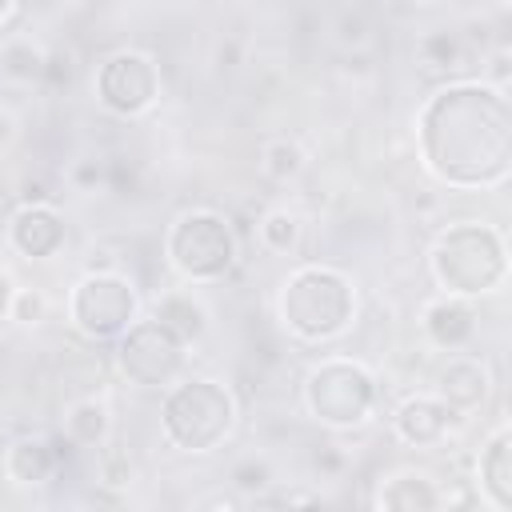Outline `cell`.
I'll return each instance as SVG.
<instances>
[{
	"label": "cell",
	"instance_id": "6da1fadb",
	"mask_svg": "<svg viewBox=\"0 0 512 512\" xmlns=\"http://www.w3.org/2000/svg\"><path fill=\"white\" fill-rule=\"evenodd\" d=\"M424 168L448 188H500L512 172V104L484 80L436 88L416 116Z\"/></svg>",
	"mask_w": 512,
	"mask_h": 512
},
{
	"label": "cell",
	"instance_id": "7a4b0ae2",
	"mask_svg": "<svg viewBox=\"0 0 512 512\" xmlns=\"http://www.w3.org/2000/svg\"><path fill=\"white\" fill-rule=\"evenodd\" d=\"M276 316L288 336L304 344H328L356 320V288L332 264H300L276 292Z\"/></svg>",
	"mask_w": 512,
	"mask_h": 512
},
{
	"label": "cell",
	"instance_id": "3957f363",
	"mask_svg": "<svg viewBox=\"0 0 512 512\" xmlns=\"http://www.w3.org/2000/svg\"><path fill=\"white\" fill-rule=\"evenodd\" d=\"M432 284L448 296H488L508 280V240L484 220L448 224L428 252Z\"/></svg>",
	"mask_w": 512,
	"mask_h": 512
},
{
	"label": "cell",
	"instance_id": "277c9868",
	"mask_svg": "<svg viewBox=\"0 0 512 512\" xmlns=\"http://www.w3.org/2000/svg\"><path fill=\"white\" fill-rule=\"evenodd\" d=\"M236 428V396L212 376H180L160 396V432L188 456L216 452Z\"/></svg>",
	"mask_w": 512,
	"mask_h": 512
},
{
	"label": "cell",
	"instance_id": "5b68a950",
	"mask_svg": "<svg viewBox=\"0 0 512 512\" xmlns=\"http://www.w3.org/2000/svg\"><path fill=\"white\" fill-rule=\"evenodd\" d=\"M304 412L332 432L364 428L380 404V380L368 364L348 360V356H328L308 368L300 384Z\"/></svg>",
	"mask_w": 512,
	"mask_h": 512
},
{
	"label": "cell",
	"instance_id": "8992f818",
	"mask_svg": "<svg viewBox=\"0 0 512 512\" xmlns=\"http://www.w3.org/2000/svg\"><path fill=\"white\" fill-rule=\"evenodd\" d=\"M164 260L184 284H216L240 260L236 228L212 208H184L164 232Z\"/></svg>",
	"mask_w": 512,
	"mask_h": 512
},
{
	"label": "cell",
	"instance_id": "52a82bcc",
	"mask_svg": "<svg viewBox=\"0 0 512 512\" xmlns=\"http://www.w3.org/2000/svg\"><path fill=\"white\" fill-rule=\"evenodd\" d=\"M64 308H68V324H72L76 336H84L92 344H108L140 316V296H136L132 280L120 276L116 268H108V272L88 268L68 288Z\"/></svg>",
	"mask_w": 512,
	"mask_h": 512
},
{
	"label": "cell",
	"instance_id": "ba28073f",
	"mask_svg": "<svg viewBox=\"0 0 512 512\" xmlns=\"http://www.w3.org/2000/svg\"><path fill=\"white\" fill-rule=\"evenodd\" d=\"M96 104L116 120H140L160 104L164 76L152 52L144 48H116L100 60L92 76Z\"/></svg>",
	"mask_w": 512,
	"mask_h": 512
},
{
	"label": "cell",
	"instance_id": "9c48e42d",
	"mask_svg": "<svg viewBox=\"0 0 512 512\" xmlns=\"http://www.w3.org/2000/svg\"><path fill=\"white\" fill-rule=\"evenodd\" d=\"M112 356H116V372L132 388H168L172 380L184 376L188 344L180 336H172L156 316H148V320L136 316L112 340Z\"/></svg>",
	"mask_w": 512,
	"mask_h": 512
},
{
	"label": "cell",
	"instance_id": "30bf717a",
	"mask_svg": "<svg viewBox=\"0 0 512 512\" xmlns=\"http://www.w3.org/2000/svg\"><path fill=\"white\" fill-rule=\"evenodd\" d=\"M460 412L448 408L436 392H416L408 400L396 404L392 412V432L396 440H404L408 448H440L456 428H460Z\"/></svg>",
	"mask_w": 512,
	"mask_h": 512
},
{
	"label": "cell",
	"instance_id": "8fae6325",
	"mask_svg": "<svg viewBox=\"0 0 512 512\" xmlns=\"http://www.w3.org/2000/svg\"><path fill=\"white\" fill-rule=\"evenodd\" d=\"M432 392L456 408L460 416L484 412L492 400V368L484 356H468V352H448V360L436 368V384Z\"/></svg>",
	"mask_w": 512,
	"mask_h": 512
},
{
	"label": "cell",
	"instance_id": "7c38bea8",
	"mask_svg": "<svg viewBox=\"0 0 512 512\" xmlns=\"http://www.w3.org/2000/svg\"><path fill=\"white\" fill-rule=\"evenodd\" d=\"M420 332L436 352H464L480 336V312L464 296H432L420 308Z\"/></svg>",
	"mask_w": 512,
	"mask_h": 512
},
{
	"label": "cell",
	"instance_id": "4fadbf2b",
	"mask_svg": "<svg viewBox=\"0 0 512 512\" xmlns=\"http://www.w3.org/2000/svg\"><path fill=\"white\" fill-rule=\"evenodd\" d=\"M68 448H72L68 436H16L0 460L4 480L12 488H44L48 480H56Z\"/></svg>",
	"mask_w": 512,
	"mask_h": 512
},
{
	"label": "cell",
	"instance_id": "5bb4252c",
	"mask_svg": "<svg viewBox=\"0 0 512 512\" xmlns=\"http://www.w3.org/2000/svg\"><path fill=\"white\" fill-rule=\"evenodd\" d=\"M8 244L24 260H52L68 244V224L56 204H20L8 216Z\"/></svg>",
	"mask_w": 512,
	"mask_h": 512
},
{
	"label": "cell",
	"instance_id": "9a60e30c",
	"mask_svg": "<svg viewBox=\"0 0 512 512\" xmlns=\"http://www.w3.org/2000/svg\"><path fill=\"white\" fill-rule=\"evenodd\" d=\"M476 484H480V500L496 512H512V428L508 420H500L480 456H476Z\"/></svg>",
	"mask_w": 512,
	"mask_h": 512
},
{
	"label": "cell",
	"instance_id": "2e32d148",
	"mask_svg": "<svg viewBox=\"0 0 512 512\" xmlns=\"http://www.w3.org/2000/svg\"><path fill=\"white\" fill-rule=\"evenodd\" d=\"M372 504L392 512H436L444 508V488L424 468H392L380 476Z\"/></svg>",
	"mask_w": 512,
	"mask_h": 512
},
{
	"label": "cell",
	"instance_id": "e0dca14e",
	"mask_svg": "<svg viewBox=\"0 0 512 512\" xmlns=\"http://www.w3.org/2000/svg\"><path fill=\"white\" fill-rule=\"evenodd\" d=\"M152 316H156L172 336H180L188 348L204 340L208 320H212V316H208V308H204V300H200L196 292H188V288L160 292V296H156V304H152Z\"/></svg>",
	"mask_w": 512,
	"mask_h": 512
},
{
	"label": "cell",
	"instance_id": "ac0fdd59",
	"mask_svg": "<svg viewBox=\"0 0 512 512\" xmlns=\"http://www.w3.org/2000/svg\"><path fill=\"white\" fill-rule=\"evenodd\" d=\"M64 436L72 448H104L112 436V408L100 396H80L64 408Z\"/></svg>",
	"mask_w": 512,
	"mask_h": 512
},
{
	"label": "cell",
	"instance_id": "d6986e66",
	"mask_svg": "<svg viewBox=\"0 0 512 512\" xmlns=\"http://www.w3.org/2000/svg\"><path fill=\"white\" fill-rule=\"evenodd\" d=\"M0 80L12 88H40L44 80V48L28 36H12L0 44Z\"/></svg>",
	"mask_w": 512,
	"mask_h": 512
},
{
	"label": "cell",
	"instance_id": "ffe728a7",
	"mask_svg": "<svg viewBox=\"0 0 512 512\" xmlns=\"http://www.w3.org/2000/svg\"><path fill=\"white\" fill-rule=\"evenodd\" d=\"M416 60L428 72H460L468 68V40L456 28H428L416 40Z\"/></svg>",
	"mask_w": 512,
	"mask_h": 512
},
{
	"label": "cell",
	"instance_id": "44dd1931",
	"mask_svg": "<svg viewBox=\"0 0 512 512\" xmlns=\"http://www.w3.org/2000/svg\"><path fill=\"white\" fill-rule=\"evenodd\" d=\"M304 168H308V152H304V144L296 136H272V140H264V148H260V172L272 184H292V180L304 176Z\"/></svg>",
	"mask_w": 512,
	"mask_h": 512
},
{
	"label": "cell",
	"instance_id": "7402d4cb",
	"mask_svg": "<svg viewBox=\"0 0 512 512\" xmlns=\"http://www.w3.org/2000/svg\"><path fill=\"white\" fill-rule=\"evenodd\" d=\"M256 236H260V248L272 252V256H292L300 248V236H304V220L292 212V208H268L260 220H256Z\"/></svg>",
	"mask_w": 512,
	"mask_h": 512
},
{
	"label": "cell",
	"instance_id": "603a6c76",
	"mask_svg": "<svg viewBox=\"0 0 512 512\" xmlns=\"http://www.w3.org/2000/svg\"><path fill=\"white\" fill-rule=\"evenodd\" d=\"M228 488L240 496V500H260L276 488V468L264 452H248L240 460H232L228 468Z\"/></svg>",
	"mask_w": 512,
	"mask_h": 512
},
{
	"label": "cell",
	"instance_id": "cb8c5ba5",
	"mask_svg": "<svg viewBox=\"0 0 512 512\" xmlns=\"http://www.w3.org/2000/svg\"><path fill=\"white\" fill-rule=\"evenodd\" d=\"M332 36L344 52H364L372 44V16L364 8H340L332 20Z\"/></svg>",
	"mask_w": 512,
	"mask_h": 512
},
{
	"label": "cell",
	"instance_id": "d4e9b609",
	"mask_svg": "<svg viewBox=\"0 0 512 512\" xmlns=\"http://www.w3.org/2000/svg\"><path fill=\"white\" fill-rule=\"evenodd\" d=\"M68 188L84 196L108 192V156H76L68 164Z\"/></svg>",
	"mask_w": 512,
	"mask_h": 512
},
{
	"label": "cell",
	"instance_id": "484cf974",
	"mask_svg": "<svg viewBox=\"0 0 512 512\" xmlns=\"http://www.w3.org/2000/svg\"><path fill=\"white\" fill-rule=\"evenodd\" d=\"M72 80H76V52L68 44L44 48V80H40V88L64 92V88H72Z\"/></svg>",
	"mask_w": 512,
	"mask_h": 512
},
{
	"label": "cell",
	"instance_id": "4316f807",
	"mask_svg": "<svg viewBox=\"0 0 512 512\" xmlns=\"http://www.w3.org/2000/svg\"><path fill=\"white\" fill-rule=\"evenodd\" d=\"M44 316H48V296L32 284H16L12 304H8V320L20 328H36V324H44Z\"/></svg>",
	"mask_w": 512,
	"mask_h": 512
},
{
	"label": "cell",
	"instance_id": "83f0119b",
	"mask_svg": "<svg viewBox=\"0 0 512 512\" xmlns=\"http://www.w3.org/2000/svg\"><path fill=\"white\" fill-rule=\"evenodd\" d=\"M132 476H136V468H132V460H128L124 452H104L100 464H96V484H100V488L124 492V488L132 484Z\"/></svg>",
	"mask_w": 512,
	"mask_h": 512
},
{
	"label": "cell",
	"instance_id": "f1b7e54d",
	"mask_svg": "<svg viewBox=\"0 0 512 512\" xmlns=\"http://www.w3.org/2000/svg\"><path fill=\"white\" fill-rule=\"evenodd\" d=\"M308 464H312V472H316L320 480H340V476L348 472V452H344L340 444L324 440V444H316V448H312Z\"/></svg>",
	"mask_w": 512,
	"mask_h": 512
},
{
	"label": "cell",
	"instance_id": "f546056e",
	"mask_svg": "<svg viewBox=\"0 0 512 512\" xmlns=\"http://www.w3.org/2000/svg\"><path fill=\"white\" fill-rule=\"evenodd\" d=\"M512 52H508V44H496L488 56H484V84H492V88H500V92H508L512 88Z\"/></svg>",
	"mask_w": 512,
	"mask_h": 512
},
{
	"label": "cell",
	"instance_id": "4dcf8cb0",
	"mask_svg": "<svg viewBox=\"0 0 512 512\" xmlns=\"http://www.w3.org/2000/svg\"><path fill=\"white\" fill-rule=\"evenodd\" d=\"M140 188V172L128 156H108V192H120V196H132Z\"/></svg>",
	"mask_w": 512,
	"mask_h": 512
},
{
	"label": "cell",
	"instance_id": "1f68e13d",
	"mask_svg": "<svg viewBox=\"0 0 512 512\" xmlns=\"http://www.w3.org/2000/svg\"><path fill=\"white\" fill-rule=\"evenodd\" d=\"M212 64H216V72H236V68L244 64V40H240V36H224V40H216V48H212Z\"/></svg>",
	"mask_w": 512,
	"mask_h": 512
},
{
	"label": "cell",
	"instance_id": "d6a6232c",
	"mask_svg": "<svg viewBox=\"0 0 512 512\" xmlns=\"http://www.w3.org/2000/svg\"><path fill=\"white\" fill-rule=\"evenodd\" d=\"M52 200H56L52 180H44V176H24L20 180V204H52Z\"/></svg>",
	"mask_w": 512,
	"mask_h": 512
},
{
	"label": "cell",
	"instance_id": "836d02e7",
	"mask_svg": "<svg viewBox=\"0 0 512 512\" xmlns=\"http://www.w3.org/2000/svg\"><path fill=\"white\" fill-rule=\"evenodd\" d=\"M16 132H20L16 116H12V112H8L4 104H0V156H4V152H8L12 144H16Z\"/></svg>",
	"mask_w": 512,
	"mask_h": 512
},
{
	"label": "cell",
	"instance_id": "e575fe53",
	"mask_svg": "<svg viewBox=\"0 0 512 512\" xmlns=\"http://www.w3.org/2000/svg\"><path fill=\"white\" fill-rule=\"evenodd\" d=\"M12 292H16V280L8 272H0V316H8V304H12Z\"/></svg>",
	"mask_w": 512,
	"mask_h": 512
},
{
	"label": "cell",
	"instance_id": "d590c367",
	"mask_svg": "<svg viewBox=\"0 0 512 512\" xmlns=\"http://www.w3.org/2000/svg\"><path fill=\"white\" fill-rule=\"evenodd\" d=\"M12 4H16V0H0V24L8 20V12H12Z\"/></svg>",
	"mask_w": 512,
	"mask_h": 512
},
{
	"label": "cell",
	"instance_id": "8d00e7d4",
	"mask_svg": "<svg viewBox=\"0 0 512 512\" xmlns=\"http://www.w3.org/2000/svg\"><path fill=\"white\" fill-rule=\"evenodd\" d=\"M44 8H64V4H72V0H40Z\"/></svg>",
	"mask_w": 512,
	"mask_h": 512
},
{
	"label": "cell",
	"instance_id": "74e56055",
	"mask_svg": "<svg viewBox=\"0 0 512 512\" xmlns=\"http://www.w3.org/2000/svg\"><path fill=\"white\" fill-rule=\"evenodd\" d=\"M408 4H436V0H408Z\"/></svg>",
	"mask_w": 512,
	"mask_h": 512
},
{
	"label": "cell",
	"instance_id": "f35d334b",
	"mask_svg": "<svg viewBox=\"0 0 512 512\" xmlns=\"http://www.w3.org/2000/svg\"><path fill=\"white\" fill-rule=\"evenodd\" d=\"M496 4H500V8H508V4H512V0H496Z\"/></svg>",
	"mask_w": 512,
	"mask_h": 512
}]
</instances>
